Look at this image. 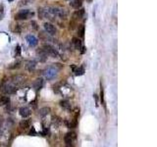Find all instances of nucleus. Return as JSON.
<instances>
[{
  "label": "nucleus",
  "instance_id": "f257e3e1",
  "mask_svg": "<svg viewBox=\"0 0 157 147\" xmlns=\"http://www.w3.org/2000/svg\"><path fill=\"white\" fill-rule=\"evenodd\" d=\"M62 68V66H60V64H53V66L48 67L45 71H44L43 75L47 80H53L54 77L57 76L58 71Z\"/></svg>",
  "mask_w": 157,
  "mask_h": 147
},
{
  "label": "nucleus",
  "instance_id": "f03ea898",
  "mask_svg": "<svg viewBox=\"0 0 157 147\" xmlns=\"http://www.w3.org/2000/svg\"><path fill=\"white\" fill-rule=\"evenodd\" d=\"M33 16V12H31L29 10L24 9V10H21V11L18 12L16 15H15V19L16 20H27V19L31 18Z\"/></svg>",
  "mask_w": 157,
  "mask_h": 147
},
{
  "label": "nucleus",
  "instance_id": "7ed1b4c3",
  "mask_svg": "<svg viewBox=\"0 0 157 147\" xmlns=\"http://www.w3.org/2000/svg\"><path fill=\"white\" fill-rule=\"evenodd\" d=\"M51 11L53 15L55 17H59L61 19H66L68 17V12L67 10L62 9V8H52L51 7Z\"/></svg>",
  "mask_w": 157,
  "mask_h": 147
},
{
  "label": "nucleus",
  "instance_id": "20e7f679",
  "mask_svg": "<svg viewBox=\"0 0 157 147\" xmlns=\"http://www.w3.org/2000/svg\"><path fill=\"white\" fill-rule=\"evenodd\" d=\"M42 49L44 50V52L47 54V55H50V56H52L54 58L58 57V55H59L56 49L54 47H52L51 45H49V44H44V45L42 46Z\"/></svg>",
  "mask_w": 157,
  "mask_h": 147
},
{
  "label": "nucleus",
  "instance_id": "39448f33",
  "mask_svg": "<svg viewBox=\"0 0 157 147\" xmlns=\"http://www.w3.org/2000/svg\"><path fill=\"white\" fill-rule=\"evenodd\" d=\"M15 87L11 82L9 81H6V82H4L3 85H1V87H0V90H1L2 92L4 93H7V94H9V93H12L14 90H15Z\"/></svg>",
  "mask_w": 157,
  "mask_h": 147
},
{
  "label": "nucleus",
  "instance_id": "423d86ee",
  "mask_svg": "<svg viewBox=\"0 0 157 147\" xmlns=\"http://www.w3.org/2000/svg\"><path fill=\"white\" fill-rule=\"evenodd\" d=\"M10 82H11L15 87H17V86L22 85L23 83L25 82V77H22V76L13 77L11 78V80H10Z\"/></svg>",
  "mask_w": 157,
  "mask_h": 147
},
{
  "label": "nucleus",
  "instance_id": "0eeeda50",
  "mask_svg": "<svg viewBox=\"0 0 157 147\" xmlns=\"http://www.w3.org/2000/svg\"><path fill=\"white\" fill-rule=\"evenodd\" d=\"M44 29H45L49 34H51V36H54V34H56V32H57V29H56L55 26L50 23L44 24Z\"/></svg>",
  "mask_w": 157,
  "mask_h": 147
},
{
  "label": "nucleus",
  "instance_id": "6e6552de",
  "mask_svg": "<svg viewBox=\"0 0 157 147\" xmlns=\"http://www.w3.org/2000/svg\"><path fill=\"white\" fill-rule=\"evenodd\" d=\"M76 139V134L75 132H69V134H67L65 135V137H64V140H65V143L67 145H72L73 141Z\"/></svg>",
  "mask_w": 157,
  "mask_h": 147
},
{
  "label": "nucleus",
  "instance_id": "1a4fd4ad",
  "mask_svg": "<svg viewBox=\"0 0 157 147\" xmlns=\"http://www.w3.org/2000/svg\"><path fill=\"white\" fill-rule=\"evenodd\" d=\"M27 41H28V43H29V46H32V47L36 46V45H37V43H38L37 38H36V36H33V34H29V36H27Z\"/></svg>",
  "mask_w": 157,
  "mask_h": 147
},
{
  "label": "nucleus",
  "instance_id": "9d476101",
  "mask_svg": "<svg viewBox=\"0 0 157 147\" xmlns=\"http://www.w3.org/2000/svg\"><path fill=\"white\" fill-rule=\"evenodd\" d=\"M44 85V81H43V78L41 77H39V78H36V81H33V88L36 90H39V89H41L42 86Z\"/></svg>",
  "mask_w": 157,
  "mask_h": 147
},
{
  "label": "nucleus",
  "instance_id": "9b49d317",
  "mask_svg": "<svg viewBox=\"0 0 157 147\" xmlns=\"http://www.w3.org/2000/svg\"><path fill=\"white\" fill-rule=\"evenodd\" d=\"M19 113L23 118H27L31 115V110H29L28 107H22V108H20Z\"/></svg>",
  "mask_w": 157,
  "mask_h": 147
},
{
  "label": "nucleus",
  "instance_id": "f8f14e48",
  "mask_svg": "<svg viewBox=\"0 0 157 147\" xmlns=\"http://www.w3.org/2000/svg\"><path fill=\"white\" fill-rule=\"evenodd\" d=\"M83 15H85V10L81 9V10H77V11L73 14V18L74 20H81L83 18Z\"/></svg>",
  "mask_w": 157,
  "mask_h": 147
},
{
  "label": "nucleus",
  "instance_id": "ddd939ff",
  "mask_svg": "<svg viewBox=\"0 0 157 147\" xmlns=\"http://www.w3.org/2000/svg\"><path fill=\"white\" fill-rule=\"evenodd\" d=\"M49 113H50V108L49 107H43L41 108V109H39V112H38V114L40 117H45L47 116Z\"/></svg>",
  "mask_w": 157,
  "mask_h": 147
},
{
  "label": "nucleus",
  "instance_id": "4468645a",
  "mask_svg": "<svg viewBox=\"0 0 157 147\" xmlns=\"http://www.w3.org/2000/svg\"><path fill=\"white\" fill-rule=\"evenodd\" d=\"M36 63L34 61H29L26 65V69L29 72H33L36 69Z\"/></svg>",
  "mask_w": 157,
  "mask_h": 147
},
{
  "label": "nucleus",
  "instance_id": "2eb2a0df",
  "mask_svg": "<svg viewBox=\"0 0 157 147\" xmlns=\"http://www.w3.org/2000/svg\"><path fill=\"white\" fill-rule=\"evenodd\" d=\"M73 45H74V47H75V49H81V47H82V41L80 40V38H77V37H74L73 38Z\"/></svg>",
  "mask_w": 157,
  "mask_h": 147
},
{
  "label": "nucleus",
  "instance_id": "dca6fc26",
  "mask_svg": "<svg viewBox=\"0 0 157 147\" xmlns=\"http://www.w3.org/2000/svg\"><path fill=\"white\" fill-rule=\"evenodd\" d=\"M82 2H83V0H73V1L71 2V5H72L73 8L78 9V8L82 7Z\"/></svg>",
  "mask_w": 157,
  "mask_h": 147
},
{
  "label": "nucleus",
  "instance_id": "f3484780",
  "mask_svg": "<svg viewBox=\"0 0 157 147\" xmlns=\"http://www.w3.org/2000/svg\"><path fill=\"white\" fill-rule=\"evenodd\" d=\"M29 125H31V123H29V120H23L21 123H20V127H21L22 130H27L29 127Z\"/></svg>",
  "mask_w": 157,
  "mask_h": 147
},
{
  "label": "nucleus",
  "instance_id": "a211bd4d",
  "mask_svg": "<svg viewBox=\"0 0 157 147\" xmlns=\"http://www.w3.org/2000/svg\"><path fill=\"white\" fill-rule=\"evenodd\" d=\"M9 102H10L9 97H7V96H1V97H0V106L7 105Z\"/></svg>",
  "mask_w": 157,
  "mask_h": 147
},
{
  "label": "nucleus",
  "instance_id": "6ab92c4d",
  "mask_svg": "<svg viewBox=\"0 0 157 147\" xmlns=\"http://www.w3.org/2000/svg\"><path fill=\"white\" fill-rule=\"evenodd\" d=\"M78 36L82 37V38L85 36V26H83V24H81V26L78 27Z\"/></svg>",
  "mask_w": 157,
  "mask_h": 147
},
{
  "label": "nucleus",
  "instance_id": "aec40b11",
  "mask_svg": "<svg viewBox=\"0 0 157 147\" xmlns=\"http://www.w3.org/2000/svg\"><path fill=\"white\" fill-rule=\"evenodd\" d=\"M74 72H75L76 76H82V75H83V73H85V69L82 67H80L77 69H74Z\"/></svg>",
  "mask_w": 157,
  "mask_h": 147
},
{
  "label": "nucleus",
  "instance_id": "412c9836",
  "mask_svg": "<svg viewBox=\"0 0 157 147\" xmlns=\"http://www.w3.org/2000/svg\"><path fill=\"white\" fill-rule=\"evenodd\" d=\"M60 104H61V106L63 107V108H65V109H70V104H69V102L67 101V100H63V101H61L60 102Z\"/></svg>",
  "mask_w": 157,
  "mask_h": 147
},
{
  "label": "nucleus",
  "instance_id": "4be33fe9",
  "mask_svg": "<svg viewBox=\"0 0 157 147\" xmlns=\"http://www.w3.org/2000/svg\"><path fill=\"white\" fill-rule=\"evenodd\" d=\"M100 99H101V103H102V104H104V96H103V95H104V92H103V88L101 87V93H100Z\"/></svg>",
  "mask_w": 157,
  "mask_h": 147
},
{
  "label": "nucleus",
  "instance_id": "5701e85b",
  "mask_svg": "<svg viewBox=\"0 0 157 147\" xmlns=\"http://www.w3.org/2000/svg\"><path fill=\"white\" fill-rule=\"evenodd\" d=\"M32 24H33V28H34V29H37L36 23V22H33H33H32Z\"/></svg>",
  "mask_w": 157,
  "mask_h": 147
},
{
  "label": "nucleus",
  "instance_id": "b1692460",
  "mask_svg": "<svg viewBox=\"0 0 157 147\" xmlns=\"http://www.w3.org/2000/svg\"><path fill=\"white\" fill-rule=\"evenodd\" d=\"M1 124H2V119L0 118V126H1Z\"/></svg>",
  "mask_w": 157,
  "mask_h": 147
},
{
  "label": "nucleus",
  "instance_id": "393cba45",
  "mask_svg": "<svg viewBox=\"0 0 157 147\" xmlns=\"http://www.w3.org/2000/svg\"><path fill=\"white\" fill-rule=\"evenodd\" d=\"M88 1H90H90H91V0H88Z\"/></svg>",
  "mask_w": 157,
  "mask_h": 147
}]
</instances>
